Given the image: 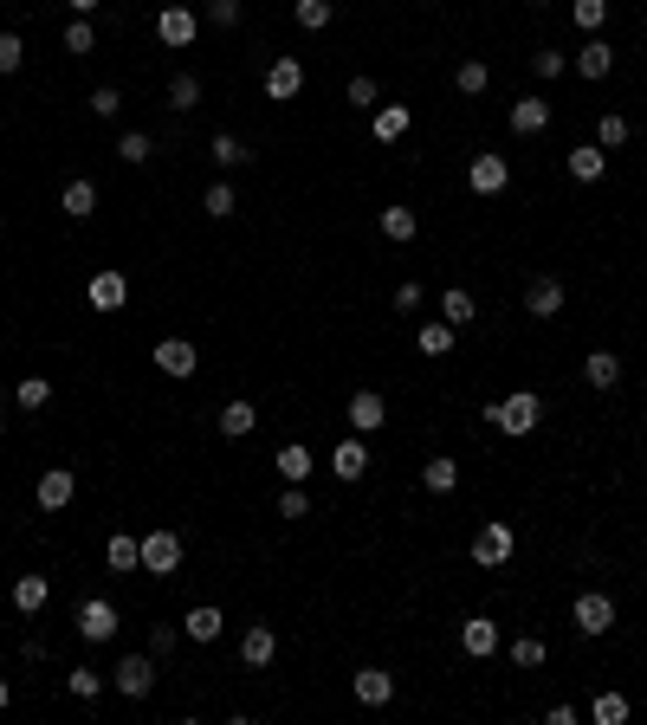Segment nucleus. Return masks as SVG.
I'll return each mask as SVG.
<instances>
[{
	"label": "nucleus",
	"mask_w": 647,
	"mask_h": 725,
	"mask_svg": "<svg viewBox=\"0 0 647 725\" xmlns=\"http://www.w3.org/2000/svg\"><path fill=\"white\" fill-rule=\"evenodd\" d=\"M570 615H576V628H583V635H609V628H615V603L602 590H583Z\"/></svg>",
	"instance_id": "1a4fd4ad"
},
{
	"label": "nucleus",
	"mask_w": 647,
	"mask_h": 725,
	"mask_svg": "<svg viewBox=\"0 0 647 725\" xmlns=\"http://www.w3.org/2000/svg\"><path fill=\"white\" fill-rule=\"evenodd\" d=\"M0 434H7V415H0Z\"/></svg>",
	"instance_id": "bf43d9fd"
},
{
	"label": "nucleus",
	"mask_w": 647,
	"mask_h": 725,
	"mask_svg": "<svg viewBox=\"0 0 647 725\" xmlns=\"http://www.w3.org/2000/svg\"><path fill=\"white\" fill-rule=\"evenodd\" d=\"M525 311H531V318H563V279H550V272H544V279H531V292H525Z\"/></svg>",
	"instance_id": "4468645a"
},
{
	"label": "nucleus",
	"mask_w": 647,
	"mask_h": 725,
	"mask_svg": "<svg viewBox=\"0 0 647 725\" xmlns=\"http://www.w3.org/2000/svg\"><path fill=\"white\" fill-rule=\"evenodd\" d=\"M208 20L214 26H240V0H208Z\"/></svg>",
	"instance_id": "5fc2aeb1"
},
{
	"label": "nucleus",
	"mask_w": 647,
	"mask_h": 725,
	"mask_svg": "<svg viewBox=\"0 0 647 725\" xmlns=\"http://www.w3.org/2000/svg\"><path fill=\"white\" fill-rule=\"evenodd\" d=\"M26 65V46H20V33H0V78H13Z\"/></svg>",
	"instance_id": "a18cd8bd"
},
{
	"label": "nucleus",
	"mask_w": 647,
	"mask_h": 725,
	"mask_svg": "<svg viewBox=\"0 0 647 725\" xmlns=\"http://www.w3.org/2000/svg\"><path fill=\"white\" fill-rule=\"evenodd\" d=\"M596 719L602 725H622L628 719V700H622V693H602V700H596Z\"/></svg>",
	"instance_id": "3c124183"
},
{
	"label": "nucleus",
	"mask_w": 647,
	"mask_h": 725,
	"mask_svg": "<svg viewBox=\"0 0 647 725\" xmlns=\"http://www.w3.org/2000/svg\"><path fill=\"white\" fill-rule=\"evenodd\" d=\"M531 7H550V0H531Z\"/></svg>",
	"instance_id": "052dcab7"
},
{
	"label": "nucleus",
	"mask_w": 647,
	"mask_h": 725,
	"mask_svg": "<svg viewBox=\"0 0 647 725\" xmlns=\"http://www.w3.org/2000/svg\"><path fill=\"white\" fill-rule=\"evenodd\" d=\"M330 473H337V480H363V473H369V447H363V434H350V441L330 454Z\"/></svg>",
	"instance_id": "412c9836"
},
{
	"label": "nucleus",
	"mask_w": 647,
	"mask_h": 725,
	"mask_svg": "<svg viewBox=\"0 0 647 725\" xmlns=\"http://www.w3.org/2000/svg\"><path fill=\"white\" fill-rule=\"evenodd\" d=\"M65 7H72V13H91V7H104V0H65Z\"/></svg>",
	"instance_id": "4d7b16f0"
},
{
	"label": "nucleus",
	"mask_w": 647,
	"mask_h": 725,
	"mask_svg": "<svg viewBox=\"0 0 647 725\" xmlns=\"http://www.w3.org/2000/svg\"><path fill=\"white\" fill-rule=\"evenodd\" d=\"M544 123H550V104H544V98H518V104H512V130H518V136H538Z\"/></svg>",
	"instance_id": "7c9ffc66"
},
{
	"label": "nucleus",
	"mask_w": 647,
	"mask_h": 725,
	"mask_svg": "<svg viewBox=\"0 0 647 725\" xmlns=\"http://www.w3.org/2000/svg\"><path fill=\"white\" fill-rule=\"evenodd\" d=\"M91 46H98V33H91V20H72V26H65V52H72V59H85Z\"/></svg>",
	"instance_id": "c03bdc74"
},
{
	"label": "nucleus",
	"mask_w": 647,
	"mask_h": 725,
	"mask_svg": "<svg viewBox=\"0 0 647 725\" xmlns=\"http://www.w3.org/2000/svg\"><path fill=\"white\" fill-rule=\"evenodd\" d=\"M505 654H512L518 667H544V661H550V648H544L538 635H518V641H512V648H505Z\"/></svg>",
	"instance_id": "ea45409f"
},
{
	"label": "nucleus",
	"mask_w": 647,
	"mask_h": 725,
	"mask_svg": "<svg viewBox=\"0 0 647 725\" xmlns=\"http://www.w3.org/2000/svg\"><path fill=\"white\" fill-rule=\"evenodd\" d=\"M149 149H156V143H149L143 130H130V136L117 143V162H130V169H136V162H149Z\"/></svg>",
	"instance_id": "49530a36"
},
{
	"label": "nucleus",
	"mask_w": 647,
	"mask_h": 725,
	"mask_svg": "<svg viewBox=\"0 0 647 725\" xmlns=\"http://www.w3.org/2000/svg\"><path fill=\"white\" fill-rule=\"evenodd\" d=\"M46 596H52V583L39 577V570L13 583V609H20V615H39V609H46Z\"/></svg>",
	"instance_id": "c756f323"
},
{
	"label": "nucleus",
	"mask_w": 647,
	"mask_h": 725,
	"mask_svg": "<svg viewBox=\"0 0 647 725\" xmlns=\"http://www.w3.org/2000/svg\"><path fill=\"white\" fill-rule=\"evenodd\" d=\"M143 570L149 577H175L182 570V538L175 531H143Z\"/></svg>",
	"instance_id": "20e7f679"
},
{
	"label": "nucleus",
	"mask_w": 647,
	"mask_h": 725,
	"mask_svg": "<svg viewBox=\"0 0 647 725\" xmlns=\"http://www.w3.org/2000/svg\"><path fill=\"white\" fill-rule=\"evenodd\" d=\"M395 311H421V285H395Z\"/></svg>",
	"instance_id": "6e6d98bb"
},
{
	"label": "nucleus",
	"mask_w": 647,
	"mask_h": 725,
	"mask_svg": "<svg viewBox=\"0 0 647 725\" xmlns=\"http://www.w3.org/2000/svg\"><path fill=\"white\" fill-rule=\"evenodd\" d=\"M292 20L305 26V33H324V26L337 20V7H330V0H292Z\"/></svg>",
	"instance_id": "72a5a7b5"
},
{
	"label": "nucleus",
	"mask_w": 647,
	"mask_h": 725,
	"mask_svg": "<svg viewBox=\"0 0 647 725\" xmlns=\"http://www.w3.org/2000/svg\"><path fill=\"white\" fill-rule=\"evenodd\" d=\"M65 693H72V700H98L104 674H98V667H72V674H65Z\"/></svg>",
	"instance_id": "c9c22d12"
},
{
	"label": "nucleus",
	"mask_w": 647,
	"mask_h": 725,
	"mask_svg": "<svg viewBox=\"0 0 647 725\" xmlns=\"http://www.w3.org/2000/svg\"><path fill=\"white\" fill-rule=\"evenodd\" d=\"M479 415H486V421H492V428H499V434H512V441H518V434H531V428H538V421H544V402H538V395H531V389H518V395H505V402L479 408Z\"/></svg>",
	"instance_id": "f257e3e1"
},
{
	"label": "nucleus",
	"mask_w": 647,
	"mask_h": 725,
	"mask_svg": "<svg viewBox=\"0 0 647 725\" xmlns=\"http://www.w3.org/2000/svg\"><path fill=\"white\" fill-rule=\"evenodd\" d=\"M78 635H85V641H117V603L85 596V609H78Z\"/></svg>",
	"instance_id": "9d476101"
},
{
	"label": "nucleus",
	"mask_w": 647,
	"mask_h": 725,
	"mask_svg": "<svg viewBox=\"0 0 647 725\" xmlns=\"http://www.w3.org/2000/svg\"><path fill=\"white\" fill-rule=\"evenodd\" d=\"M208 149H214V162H220V169H240V162H246V143H240V136H227V130H220Z\"/></svg>",
	"instance_id": "a19ab883"
},
{
	"label": "nucleus",
	"mask_w": 647,
	"mask_h": 725,
	"mask_svg": "<svg viewBox=\"0 0 647 725\" xmlns=\"http://www.w3.org/2000/svg\"><path fill=\"white\" fill-rule=\"evenodd\" d=\"M596 143H602V149H622V143H628V117H622V111H609V117L596 123Z\"/></svg>",
	"instance_id": "37998d69"
},
{
	"label": "nucleus",
	"mask_w": 647,
	"mask_h": 725,
	"mask_svg": "<svg viewBox=\"0 0 647 725\" xmlns=\"http://www.w3.org/2000/svg\"><path fill=\"white\" fill-rule=\"evenodd\" d=\"M563 169H570V182H602V169H609V149H570L563 156Z\"/></svg>",
	"instance_id": "a878e982"
},
{
	"label": "nucleus",
	"mask_w": 647,
	"mask_h": 725,
	"mask_svg": "<svg viewBox=\"0 0 647 725\" xmlns=\"http://www.w3.org/2000/svg\"><path fill=\"white\" fill-rule=\"evenodd\" d=\"M350 693H356L363 706H389V700H395V674H382V667H356Z\"/></svg>",
	"instance_id": "dca6fc26"
},
{
	"label": "nucleus",
	"mask_w": 647,
	"mask_h": 725,
	"mask_svg": "<svg viewBox=\"0 0 647 725\" xmlns=\"http://www.w3.org/2000/svg\"><path fill=\"white\" fill-rule=\"evenodd\" d=\"M13 402H20L26 415H33V408H46V402H52V382H46V376H26L20 389H13Z\"/></svg>",
	"instance_id": "58836bf2"
},
{
	"label": "nucleus",
	"mask_w": 647,
	"mask_h": 725,
	"mask_svg": "<svg viewBox=\"0 0 647 725\" xmlns=\"http://www.w3.org/2000/svg\"><path fill=\"white\" fill-rule=\"evenodd\" d=\"M201 104V78L195 72H175L169 78V111H195Z\"/></svg>",
	"instance_id": "f704fd0d"
},
{
	"label": "nucleus",
	"mask_w": 647,
	"mask_h": 725,
	"mask_svg": "<svg viewBox=\"0 0 647 725\" xmlns=\"http://www.w3.org/2000/svg\"><path fill=\"white\" fill-rule=\"evenodd\" d=\"M466 188H473V195H505V188H512V162L479 149V156L466 162Z\"/></svg>",
	"instance_id": "7ed1b4c3"
},
{
	"label": "nucleus",
	"mask_w": 647,
	"mask_h": 725,
	"mask_svg": "<svg viewBox=\"0 0 647 725\" xmlns=\"http://www.w3.org/2000/svg\"><path fill=\"white\" fill-rule=\"evenodd\" d=\"M253 428H259V408L246 402V395H233V402L220 408V434H227V441H246Z\"/></svg>",
	"instance_id": "aec40b11"
},
{
	"label": "nucleus",
	"mask_w": 647,
	"mask_h": 725,
	"mask_svg": "<svg viewBox=\"0 0 647 725\" xmlns=\"http://www.w3.org/2000/svg\"><path fill=\"white\" fill-rule=\"evenodd\" d=\"M512 551H518V531L505 525V518H486V525L473 531V564L479 570H505V564H512Z\"/></svg>",
	"instance_id": "f03ea898"
},
{
	"label": "nucleus",
	"mask_w": 647,
	"mask_h": 725,
	"mask_svg": "<svg viewBox=\"0 0 647 725\" xmlns=\"http://www.w3.org/2000/svg\"><path fill=\"white\" fill-rule=\"evenodd\" d=\"M570 20L583 26V33H602V20H609V0H570Z\"/></svg>",
	"instance_id": "e433bc0d"
},
{
	"label": "nucleus",
	"mask_w": 647,
	"mask_h": 725,
	"mask_svg": "<svg viewBox=\"0 0 647 725\" xmlns=\"http://www.w3.org/2000/svg\"><path fill=\"white\" fill-rule=\"evenodd\" d=\"M408 123H415V111H408V104H376V143H402Z\"/></svg>",
	"instance_id": "bb28decb"
},
{
	"label": "nucleus",
	"mask_w": 647,
	"mask_h": 725,
	"mask_svg": "<svg viewBox=\"0 0 647 725\" xmlns=\"http://www.w3.org/2000/svg\"><path fill=\"white\" fill-rule=\"evenodd\" d=\"M182 635H188V641H220V609H214V603L188 609V615H182Z\"/></svg>",
	"instance_id": "2f4dec72"
},
{
	"label": "nucleus",
	"mask_w": 647,
	"mask_h": 725,
	"mask_svg": "<svg viewBox=\"0 0 647 725\" xmlns=\"http://www.w3.org/2000/svg\"><path fill=\"white\" fill-rule=\"evenodd\" d=\"M343 415H350V434H376L382 421H389V402H382L376 389H356V395H350V408H343Z\"/></svg>",
	"instance_id": "f8f14e48"
},
{
	"label": "nucleus",
	"mask_w": 647,
	"mask_h": 725,
	"mask_svg": "<svg viewBox=\"0 0 647 725\" xmlns=\"http://www.w3.org/2000/svg\"><path fill=\"white\" fill-rule=\"evenodd\" d=\"M201 208H208V214H214V221H227V214H233V208H240V195H233V188H227V182H214V188H208V195H201Z\"/></svg>",
	"instance_id": "79ce46f5"
},
{
	"label": "nucleus",
	"mask_w": 647,
	"mask_h": 725,
	"mask_svg": "<svg viewBox=\"0 0 647 725\" xmlns=\"http://www.w3.org/2000/svg\"><path fill=\"white\" fill-rule=\"evenodd\" d=\"M563 65H570V59H563V52H531V72H538V78H557Z\"/></svg>",
	"instance_id": "864d4df0"
},
{
	"label": "nucleus",
	"mask_w": 647,
	"mask_h": 725,
	"mask_svg": "<svg viewBox=\"0 0 647 725\" xmlns=\"http://www.w3.org/2000/svg\"><path fill=\"white\" fill-rule=\"evenodd\" d=\"M195 33H201V20H195L188 7H162V13H156V39H162V46L182 52V46H195Z\"/></svg>",
	"instance_id": "9b49d317"
},
{
	"label": "nucleus",
	"mask_w": 647,
	"mask_h": 725,
	"mask_svg": "<svg viewBox=\"0 0 647 725\" xmlns=\"http://www.w3.org/2000/svg\"><path fill=\"white\" fill-rule=\"evenodd\" d=\"M13 700V687H7V674H0V706H7Z\"/></svg>",
	"instance_id": "13d9d810"
},
{
	"label": "nucleus",
	"mask_w": 647,
	"mask_h": 725,
	"mask_svg": "<svg viewBox=\"0 0 647 725\" xmlns=\"http://www.w3.org/2000/svg\"><path fill=\"white\" fill-rule=\"evenodd\" d=\"M279 518H311V499H305V486H285V492H279Z\"/></svg>",
	"instance_id": "09e8293b"
},
{
	"label": "nucleus",
	"mask_w": 647,
	"mask_h": 725,
	"mask_svg": "<svg viewBox=\"0 0 647 725\" xmlns=\"http://www.w3.org/2000/svg\"><path fill=\"white\" fill-rule=\"evenodd\" d=\"M59 208H65V221H91V214H98V182H85V175H78V182H65Z\"/></svg>",
	"instance_id": "6ab92c4d"
},
{
	"label": "nucleus",
	"mask_w": 647,
	"mask_h": 725,
	"mask_svg": "<svg viewBox=\"0 0 647 725\" xmlns=\"http://www.w3.org/2000/svg\"><path fill=\"white\" fill-rule=\"evenodd\" d=\"M440 318H447L453 331H466V324H479V305H473V292H466V285H447V292H440Z\"/></svg>",
	"instance_id": "4be33fe9"
},
{
	"label": "nucleus",
	"mask_w": 647,
	"mask_h": 725,
	"mask_svg": "<svg viewBox=\"0 0 647 725\" xmlns=\"http://www.w3.org/2000/svg\"><path fill=\"white\" fill-rule=\"evenodd\" d=\"M175 641H182V635H175L169 622H156V628H149V654H156V661H162V654H175Z\"/></svg>",
	"instance_id": "603ef678"
},
{
	"label": "nucleus",
	"mask_w": 647,
	"mask_h": 725,
	"mask_svg": "<svg viewBox=\"0 0 647 725\" xmlns=\"http://www.w3.org/2000/svg\"><path fill=\"white\" fill-rule=\"evenodd\" d=\"M376 227H382V240L408 246V240L421 234V214H415V208H382V214H376Z\"/></svg>",
	"instance_id": "393cba45"
},
{
	"label": "nucleus",
	"mask_w": 647,
	"mask_h": 725,
	"mask_svg": "<svg viewBox=\"0 0 647 725\" xmlns=\"http://www.w3.org/2000/svg\"><path fill=\"white\" fill-rule=\"evenodd\" d=\"M583 382L589 389H615V382H622V357H615V350H589L583 357Z\"/></svg>",
	"instance_id": "b1692460"
},
{
	"label": "nucleus",
	"mask_w": 647,
	"mask_h": 725,
	"mask_svg": "<svg viewBox=\"0 0 647 725\" xmlns=\"http://www.w3.org/2000/svg\"><path fill=\"white\" fill-rule=\"evenodd\" d=\"M272 467H279V480H285V486H305L311 473H318V460H311V447H305V441H285Z\"/></svg>",
	"instance_id": "2eb2a0df"
},
{
	"label": "nucleus",
	"mask_w": 647,
	"mask_h": 725,
	"mask_svg": "<svg viewBox=\"0 0 647 725\" xmlns=\"http://www.w3.org/2000/svg\"><path fill=\"white\" fill-rule=\"evenodd\" d=\"M576 72H583V78H609L615 72V46H609V39H589V46L576 52Z\"/></svg>",
	"instance_id": "cd10ccee"
},
{
	"label": "nucleus",
	"mask_w": 647,
	"mask_h": 725,
	"mask_svg": "<svg viewBox=\"0 0 647 725\" xmlns=\"http://www.w3.org/2000/svg\"><path fill=\"white\" fill-rule=\"evenodd\" d=\"M104 564H110V570H143V538H130V531H110V538H104Z\"/></svg>",
	"instance_id": "5701e85b"
},
{
	"label": "nucleus",
	"mask_w": 647,
	"mask_h": 725,
	"mask_svg": "<svg viewBox=\"0 0 647 725\" xmlns=\"http://www.w3.org/2000/svg\"><path fill=\"white\" fill-rule=\"evenodd\" d=\"M78 499V473L72 467H46L39 473V512H65Z\"/></svg>",
	"instance_id": "6e6552de"
},
{
	"label": "nucleus",
	"mask_w": 647,
	"mask_h": 725,
	"mask_svg": "<svg viewBox=\"0 0 647 725\" xmlns=\"http://www.w3.org/2000/svg\"><path fill=\"white\" fill-rule=\"evenodd\" d=\"M272 654H279V635H272V622H253L240 635V661L246 667H272Z\"/></svg>",
	"instance_id": "a211bd4d"
},
{
	"label": "nucleus",
	"mask_w": 647,
	"mask_h": 725,
	"mask_svg": "<svg viewBox=\"0 0 647 725\" xmlns=\"http://www.w3.org/2000/svg\"><path fill=\"white\" fill-rule=\"evenodd\" d=\"M149 687H156V654H123L117 661V693L123 700H143Z\"/></svg>",
	"instance_id": "39448f33"
},
{
	"label": "nucleus",
	"mask_w": 647,
	"mask_h": 725,
	"mask_svg": "<svg viewBox=\"0 0 647 725\" xmlns=\"http://www.w3.org/2000/svg\"><path fill=\"white\" fill-rule=\"evenodd\" d=\"M453 337H460V331H453L447 318H434V324H421V331H415V344H421V357H447Z\"/></svg>",
	"instance_id": "473e14b6"
},
{
	"label": "nucleus",
	"mask_w": 647,
	"mask_h": 725,
	"mask_svg": "<svg viewBox=\"0 0 647 725\" xmlns=\"http://www.w3.org/2000/svg\"><path fill=\"white\" fill-rule=\"evenodd\" d=\"M343 98H350L356 111H376V104H382V98H376V78H363V72L350 78V91H343Z\"/></svg>",
	"instance_id": "de8ad7c7"
},
{
	"label": "nucleus",
	"mask_w": 647,
	"mask_h": 725,
	"mask_svg": "<svg viewBox=\"0 0 647 725\" xmlns=\"http://www.w3.org/2000/svg\"><path fill=\"white\" fill-rule=\"evenodd\" d=\"M460 648L473 654V661L499 654V622H486V615H466V622H460Z\"/></svg>",
	"instance_id": "ddd939ff"
},
{
	"label": "nucleus",
	"mask_w": 647,
	"mask_h": 725,
	"mask_svg": "<svg viewBox=\"0 0 647 725\" xmlns=\"http://www.w3.org/2000/svg\"><path fill=\"white\" fill-rule=\"evenodd\" d=\"M453 85H460V91H466V98H479V91H486V85H492V72H486V59H466V65H460V72H453Z\"/></svg>",
	"instance_id": "4c0bfd02"
},
{
	"label": "nucleus",
	"mask_w": 647,
	"mask_h": 725,
	"mask_svg": "<svg viewBox=\"0 0 647 725\" xmlns=\"http://www.w3.org/2000/svg\"><path fill=\"white\" fill-rule=\"evenodd\" d=\"M156 369L169 382H188L201 369V357H195V344H188V337H162V344H156Z\"/></svg>",
	"instance_id": "423d86ee"
},
{
	"label": "nucleus",
	"mask_w": 647,
	"mask_h": 725,
	"mask_svg": "<svg viewBox=\"0 0 647 725\" xmlns=\"http://www.w3.org/2000/svg\"><path fill=\"white\" fill-rule=\"evenodd\" d=\"M85 298H91V311H123L130 305V279H123V272H98Z\"/></svg>",
	"instance_id": "f3484780"
},
{
	"label": "nucleus",
	"mask_w": 647,
	"mask_h": 725,
	"mask_svg": "<svg viewBox=\"0 0 647 725\" xmlns=\"http://www.w3.org/2000/svg\"><path fill=\"white\" fill-rule=\"evenodd\" d=\"M421 486H428L434 499H447V492L460 486V460H447V454H440V460H428V467H421Z\"/></svg>",
	"instance_id": "c85d7f7f"
},
{
	"label": "nucleus",
	"mask_w": 647,
	"mask_h": 725,
	"mask_svg": "<svg viewBox=\"0 0 647 725\" xmlns=\"http://www.w3.org/2000/svg\"><path fill=\"white\" fill-rule=\"evenodd\" d=\"M298 91H305V65H298L292 52H285V59H272V65H266V98H272V104H292Z\"/></svg>",
	"instance_id": "0eeeda50"
},
{
	"label": "nucleus",
	"mask_w": 647,
	"mask_h": 725,
	"mask_svg": "<svg viewBox=\"0 0 647 725\" xmlns=\"http://www.w3.org/2000/svg\"><path fill=\"white\" fill-rule=\"evenodd\" d=\"M117 111H123L117 85H98V91H91V117H104V123H110V117H117Z\"/></svg>",
	"instance_id": "8fccbe9b"
}]
</instances>
